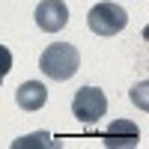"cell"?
Listing matches in <instances>:
<instances>
[{"label":"cell","instance_id":"cell-1","mask_svg":"<svg viewBox=\"0 0 149 149\" xmlns=\"http://www.w3.org/2000/svg\"><path fill=\"white\" fill-rule=\"evenodd\" d=\"M39 69L51 81H69L81 69V54L72 42H51L39 57Z\"/></svg>","mask_w":149,"mask_h":149},{"label":"cell","instance_id":"cell-2","mask_svg":"<svg viewBox=\"0 0 149 149\" xmlns=\"http://www.w3.org/2000/svg\"><path fill=\"white\" fill-rule=\"evenodd\" d=\"M125 24H128V12L119 3H110V0L95 3L90 12H86V27H90L95 36H116V33L125 30Z\"/></svg>","mask_w":149,"mask_h":149},{"label":"cell","instance_id":"cell-3","mask_svg":"<svg viewBox=\"0 0 149 149\" xmlns=\"http://www.w3.org/2000/svg\"><path fill=\"white\" fill-rule=\"evenodd\" d=\"M72 113L81 119L84 125H95L98 119L107 113V95L98 86H81L72 98Z\"/></svg>","mask_w":149,"mask_h":149},{"label":"cell","instance_id":"cell-4","mask_svg":"<svg viewBox=\"0 0 149 149\" xmlns=\"http://www.w3.org/2000/svg\"><path fill=\"white\" fill-rule=\"evenodd\" d=\"M66 21H69V6L63 0H42V3L36 6V24H39V30H45V33L63 30Z\"/></svg>","mask_w":149,"mask_h":149},{"label":"cell","instance_id":"cell-5","mask_svg":"<svg viewBox=\"0 0 149 149\" xmlns=\"http://www.w3.org/2000/svg\"><path fill=\"white\" fill-rule=\"evenodd\" d=\"M102 140L107 146H137L140 140V128L131 119H113L107 125V131L102 134Z\"/></svg>","mask_w":149,"mask_h":149},{"label":"cell","instance_id":"cell-6","mask_svg":"<svg viewBox=\"0 0 149 149\" xmlns=\"http://www.w3.org/2000/svg\"><path fill=\"white\" fill-rule=\"evenodd\" d=\"M15 102L21 110H42L45 102H48V86L42 81H24L18 90H15Z\"/></svg>","mask_w":149,"mask_h":149},{"label":"cell","instance_id":"cell-7","mask_svg":"<svg viewBox=\"0 0 149 149\" xmlns=\"http://www.w3.org/2000/svg\"><path fill=\"white\" fill-rule=\"evenodd\" d=\"M60 143L51 140V134L45 131H36V134H27V137H18L12 140V149H57Z\"/></svg>","mask_w":149,"mask_h":149},{"label":"cell","instance_id":"cell-8","mask_svg":"<svg viewBox=\"0 0 149 149\" xmlns=\"http://www.w3.org/2000/svg\"><path fill=\"white\" fill-rule=\"evenodd\" d=\"M12 72V51L6 45H0V78H6Z\"/></svg>","mask_w":149,"mask_h":149},{"label":"cell","instance_id":"cell-9","mask_svg":"<svg viewBox=\"0 0 149 149\" xmlns=\"http://www.w3.org/2000/svg\"><path fill=\"white\" fill-rule=\"evenodd\" d=\"M143 90H146V84H140V86H134V90H131V102H134V104H137V102L143 104V95H140Z\"/></svg>","mask_w":149,"mask_h":149},{"label":"cell","instance_id":"cell-10","mask_svg":"<svg viewBox=\"0 0 149 149\" xmlns=\"http://www.w3.org/2000/svg\"><path fill=\"white\" fill-rule=\"evenodd\" d=\"M0 84H3V78H0Z\"/></svg>","mask_w":149,"mask_h":149}]
</instances>
